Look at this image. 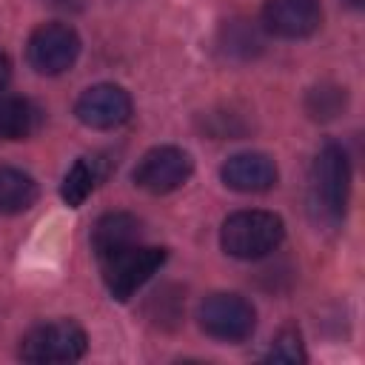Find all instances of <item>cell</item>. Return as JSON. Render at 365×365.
Segmentation results:
<instances>
[{
	"label": "cell",
	"mask_w": 365,
	"mask_h": 365,
	"mask_svg": "<svg viewBox=\"0 0 365 365\" xmlns=\"http://www.w3.org/2000/svg\"><path fill=\"white\" fill-rule=\"evenodd\" d=\"M9 80H11V60L0 51V91L9 86Z\"/></svg>",
	"instance_id": "18"
},
{
	"label": "cell",
	"mask_w": 365,
	"mask_h": 365,
	"mask_svg": "<svg viewBox=\"0 0 365 365\" xmlns=\"http://www.w3.org/2000/svg\"><path fill=\"white\" fill-rule=\"evenodd\" d=\"M40 120L43 111L31 100L0 91V140H26L40 128Z\"/></svg>",
	"instance_id": "12"
},
{
	"label": "cell",
	"mask_w": 365,
	"mask_h": 365,
	"mask_svg": "<svg viewBox=\"0 0 365 365\" xmlns=\"http://www.w3.org/2000/svg\"><path fill=\"white\" fill-rule=\"evenodd\" d=\"M74 114L83 125L97 128V131H108L123 125L131 117V97L123 86L114 83H97L91 88H86L77 103H74Z\"/></svg>",
	"instance_id": "8"
},
{
	"label": "cell",
	"mask_w": 365,
	"mask_h": 365,
	"mask_svg": "<svg viewBox=\"0 0 365 365\" xmlns=\"http://www.w3.org/2000/svg\"><path fill=\"white\" fill-rule=\"evenodd\" d=\"M194 171V160L180 145H157L143 154L134 168V185L148 194L177 191Z\"/></svg>",
	"instance_id": "7"
},
{
	"label": "cell",
	"mask_w": 365,
	"mask_h": 365,
	"mask_svg": "<svg viewBox=\"0 0 365 365\" xmlns=\"http://www.w3.org/2000/svg\"><path fill=\"white\" fill-rule=\"evenodd\" d=\"M134 242H140V220L134 214L111 211V214H103L91 228V248L97 259H106Z\"/></svg>",
	"instance_id": "11"
},
{
	"label": "cell",
	"mask_w": 365,
	"mask_h": 365,
	"mask_svg": "<svg viewBox=\"0 0 365 365\" xmlns=\"http://www.w3.org/2000/svg\"><path fill=\"white\" fill-rule=\"evenodd\" d=\"M37 182L20 168L0 165V214H20L37 202Z\"/></svg>",
	"instance_id": "13"
},
{
	"label": "cell",
	"mask_w": 365,
	"mask_h": 365,
	"mask_svg": "<svg viewBox=\"0 0 365 365\" xmlns=\"http://www.w3.org/2000/svg\"><path fill=\"white\" fill-rule=\"evenodd\" d=\"M322 23L319 0H265L262 26L268 34L282 40L311 37Z\"/></svg>",
	"instance_id": "9"
},
{
	"label": "cell",
	"mask_w": 365,
	"mask_h": 365,
	"mask_svg": "<svg viewBox=\"0 0 365 365\" xmlns=\"http://www.w3.org/2000/svg\"><path fill=\"white\" fill-rule=\"evenodd\" d=\"M265 359H268V362H285V365L305 362L308 356H305V345H302L299 331H297V328H282V331L274 336V342H271Z\"/></svg>",
	"instance_id": "17"
},
{
	"label": "cell",
	"mask_w": 365,
	"mask_h": 365,
	"mask_svg": "<svg viewBox=\"0 0 365 365\" xmlns=\"http://www.w3.org/2000/svg\"><path fill=\"white\" fill-rule=\"evenodd\" d=\"M311 191L314 202L322 211L325 220H342L348 208V194H351V163L342 145L328 143L311 168Z\"/></svg>",
	"instance_id": "4"
},
{
	"label": "cell",
	"mask_w": 365,
	"mask_h": 365,
	"mask_svg": "<svg viewBox=\"0 0 365 365\" xmlns=\"http://www.w3.org/2000/svg\"><path fill=\"white\" fill-rule=\"evenodd\" d=\"M305 108L314 120H334L336 114H342L345 108V88L339 86H317L308 91V100H305Z\"/></svg>",
	"instance_id": "16"
},
{
	"label": "cell",
	"mask_w": 365,
	"mask_h": 365,
	"mask_svg": "<svg viewBox=\"0 0 365 365\" xmlns=\"http://www.w3.org/2000/svg\"><path fill=\"white\" fill-rule=\"evenodd\" d=\"M222 43H225L228 54H240V57H254L262 48L259 31L248 20H231V23H225Z\"/></svg>",
	"instance_id": "15"
},
{
	"label": "cell",
	"mask_w": 365,
	"mask_h": 365,
	"mask_svg": "<svg viewBox=\"0 0 365 365\" xmlns=\"http://www.w3.org/2000/svg\"><path fill=\"white\" fill-rule=\"evenodd\" d=\"M26 57H29V66L37 74L57 77V74L68 71L77 63L80 37L66 23H43L31 31L29 46H26Z\"/></svg>",
	"instance_id": "6"
},
{
	"label": "cell",
	"mask_w": 365,
	"mask_h": 365,
	"mask_svg": "<svg viewBox=\"0 0 365 365\" xmlns=\"http://www.w3.org/2000/svg\"><path fill=\"white\" fill-rule=\"evenodd\" d=\"M197 319L208 336H214L220 342H242L254 334L257 311L245 297L220 291L200 302Z\"/></svg>",
	"instance_id": "5"
},
{
	"label": "cell",
	"mask_w": 365,
	"mask_h": 365,
	"mask_svg": "<svg viewBox=\"0 0 365 365\" xmlns=\"http://www.w3.org/2000/svg\"><path fill=\"white\" fill-rule=\"evenodd\" d=\"M285 222L274 211H237L220 228V245L234 259H259L279 248Z\"/></svg>",
	"instance_id": "1"
},
{
	"label": "cell",
	"mask_w": 365,
	"mask_h": 365,
	"mask_svg": "<svg viewBox=\"0 0 365 365\" xmlns=\"http://www.w3.org/2000/svg\"><path fill=\"white\" fill-rule=\"evenodd\" d=\"M88 336L74 319H54L34 325L20 342V359L34 365H54V362H74L86 354Z\"/></svg>",
	"instance_id": "3"
},
{
	"label": "cell",
	"mask_w": 365,
	"mask_h": 365,
	"mask_svg": "<svg viewBox=\"0 0 365 365\" xmlns=\"http://www.w3.org/2000/svg\"><path fill=\"white\" fill-rule=\"evenodd\" d=\"M220 177L222 182L231 188V191H240V194H262L268 188L277 185V165L268 154H259V151H242V154H234L222 163L220 168Z\"/></svg>",
	"instance_id": "10"
},
{
	"label": "cell",
	"mask_w": 365,
	"mask_h": 365,
	"mask_svg": "<svg viewBox=\"0 0 365 365\" xmlns=\"http://www.w3.org/2000/svg\"><path fill=\"white\" fill-rule=\"evenodd\" d=\"M165 248H157V245H128L106 259H100L103 265V279H106V288L108 294L117 299V302H125L131 299L163 265H165Z\"/></svg>",
	"instance_id": "2"
},
{
	"label": "cell",
	"mask_w": 365,
	"mask_h": 365,
	"mask_svg": "<svg viewBox=\"0 0 365 365\" xmlns=\"http://www.w3.org/2000/svg\"><path fill=\"white\" fill-rule=\"evenodd\" d=\"M351 9H362V0H345Z\"/></svg>",
	"instance_id": "19"
},
{
	"label": "cell",
	"mask_w": 365,
	"mask_h": 365,
	"mask_svg": "<svg viewBox=\"0 0 365 365\" xmlns=\"http://www.w3.org/2000/svg\"><path fill=\"white\" fill-rule=\"evenodd\" d=\"M106 177V168H103V160L100 157H80L63 177V185H60V197L77 208L86 202V197L97 188V182Z\"/></svg>",
	"instance_id": "14"
}]
</instances>
